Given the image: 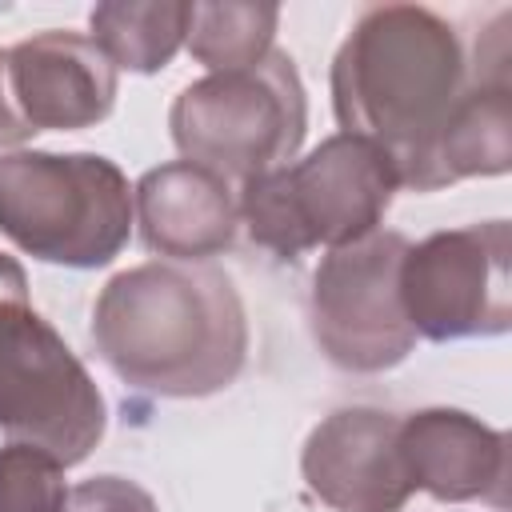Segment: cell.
I'll return each mask as SVG.
<instances>
[{
  "instance_id": "277c9868",
  "label": "cell",
  "mask_w": 512,
  "mask_h": 512,
  "mask_svg": "<svg viewBox=\"0 0 512 512\" xmlns=\"http://www.w3.org/2000/svg\"><path fill=\"white\" fill-rule=\"evenodd\" d=\"M0 232L32 260L104 268L132 236L128 176L96 152H4Z\"/></svg>"
},
{
  "instance_id": "8fae6325",
  "label": "cell",
  "mask_w": 512,
  "mask_h": 512,
  "mask_svg": "<svg viewBox=\"0 0 512 512\" xmlns=\"http://www.w3.org/2000/svg\"><path fill=\"white\" fill-rule=\"evenodd\" d=\"M400 456L412 492L508 508V436L472 412L420 408L400 416Z\"/></svg>"
},
{
  "instance_id": "6da1fadb",
  "label": "cell",
  "mask_w": 512,
  "mask_h": 512,
  "mask_svg": "<svg viewBox=\"0 0 512 512\" xmlns=\"http://www.w3.org/2000/svg\"><path fill=\"white\" fill-rule=\"evenodd\" d=\"M508 64L504 16L468 44L432 8L376 4L356 16L332 60V112L340 132L376 144L400 188L436 192V156L476 84Z\"/></svg>"
},
{
  "instance_id": "3957f363",
  "label": "cell",
  "mask_w": 512,
  "mask_h": 512,
  "mask_svg": "<svg viewBox=\"0 0 512 512\" xmlns=\"http://www.w3.org/2000/svg\"><path fill=\"white\" fill-rule=\"evenodd\" d=\"M396 188V168L376 144L336 132L308 156L240 184L236 208L256 248L300 260L312 248L332 252L376 232Z\"/></svg>"
},
{
  "instance_id": "ac0fdd59",
  "label": "cell",
  "mask_w": 512,
  "mask_h": 512,
  "mask_svg": "<svg viewBox=\"0 0 512 512\" xmlns=\"http://www.w3.org/2000/svg\"><path fill=\"white\" fill-rule=\"evenodd\" d=\"M0 300H28V276L8 252H0Z\"/></svg>"
},
{
  "instance_id": "e0dca14e",
  "label": "cell",
  "mask_w": 512,
  "mask_h": 512,
  "mask_svg": "<svg viewBox=\"0 0 512 512\" xmlns=\"http://www.w3.org/2000/svg\"><path fill=\"white\" fill-rule=\"evenodd\" d=\"M32 136V128L16 116L12 100H8V80H4V52H0V148H16Z\"/></svg>"
},
{
  "instance_id": "7c38bea8",
  "label": "cell",
  "mask_w": 512,
  "mask_h": 512,
  "mask_svg": "<svg viewBox=\"0 0 512 512\" xmlns=\"http://www.w3.org/2000/svg\"><path fill=\"white\" fill-rule=\"evenodd\" d=\"M132 220L140 224V240L148 252L184 264H204L236 240L240 208L224 176L192 160H172L148 168L136 180Z\"/></svg>"
},
{
  "instance_id": "5b68a950",
  "label": "cell",
  "mask_w": 512,
  "mask_h": 512,
  "mask_svg": "<svg viewBox=\"0 0 512 512\" xmlns=\"http://www.w3.org/2000/svg\"><path fill=\"white\" fill-rule=\"evenodd\" d=\"M168 132L184 160L248 184L296 160L308 132V96L296 60L272 48L232 72H208L180 88Z\"/></svg>"
},
{
  "instance_id": "2e32d148",
  "label": "cell",
  "mask_w": 512,
  "mask_h": 512,
  "mask_svg": "<svg viewBox=\"0 0 512 512\" xmlns=\"http://www.w3.org/2000/svg\"><path fill=\"white\" fill-rule=\"evenodd\" d=\"M60 512H160L152 492H144L128 476H92L68 488Z\"/></svg>"
},
{
  "instance_id": "52a82bcc",
  "label": "cell",
  "mask_w": 512,
  "mask_h": 512,
  "mask_svg": "<svg viewBox=\"0 0 512 512\" xmlns=\"http://www.w3.org/2000/svg\"><path fill=\"white\" fill-rule=\"evenodd\" d=\"M408 236L376 228L356 244L332 248L308 292V324L316 348L344 372H388L412 348L416 332L400 300V264Z\"/></svg>"
},
{
  "instance_id": "ba28073f",
  "label": "cell",
  "mask_w": 512,
  "mask_h": 512,
  "mask_svg": "<svg viewBox=\"0 0 512 512\" xmlns=\"http://www.w3.org/2000/svg\"><path fill=\"white\" fill-rule=\"evenodd\" d=\"M400 300L416 336L472 340L512 328V228L484 220L444 228L408 244L400 264Z\"/></svg>"
},
{
  "instance_id": "5bb4252c",
  "label": "cell",
  "mask_w": 512,
  "mask_h": 512,
  "mask_svg": "<svg viewBox=\"0 0 512 512\" xmlns=\"http://www.w3.org/2000/svg\"><path fill=\"white\" fill-rule=\"evenodd\" d=\"M276 24V4H192V28L184 44L204 68L232 72L272 52Z\"/></svg>"
},
{
  "instance_id": "4fadbf2b",
  "label": "cell",
  "mask_w": 512,
  "mask_h": 512,
  "mask_svg": "<svg viewBox=\"0 0 512 512\" xmlns=\"http://www.w3.org/2000/svg\"><path fill=\"white\" fill-rule=\"evenodd\" d=\"M92 44L108 56L112 68L152 76L172 64V56L184 48L188 28H192V4L180 0H152V4H132V0H108L96 4L88 16Z\"/></svg>"
},
{
  "instance_id": "9a60e30c",
  "label": "cell",
  "mask_w": 512,
  "mask_h": 512,
  "mask_svg": "<svg viewBox=\"0 0 512 512\" xmlns=\"http://www.w3.org/2000/svg\"><path fill=\"white\" fill-rule=\"evenodd\" d=\"M64 496V468L56 460L20 444L0 448V512H60Z\"/></svg>"
},
{
  "instance_id": "30bf717a",
  "label": "cell",
  "mask_w": 512,
  "mask_h": 512,
  "mask_svg": "<svg viewBox=\"0 0 512 512\" xmlns=\"http://www.w3.org/2000/svg\"><path fill=\"white\" fill-rule=\"evenodd\" d=\"M16 116L36 132L96 128L116 108V68L80 32H36L4 52Z\"/></svg>"
},
{
  "instance_id": "8992f818",
  "label": "cell",
  "mask_w": 512,
  "mask_h": 512,
  "mask_svg": "<svg viewBox=\"0 0 512 512\" xmlns=\"http://www.w3.org/2000/svg\"><path fill=\"white\" fill-rule=\"evenodd\" d=\"M104 428V396L64 336L28 300H0V436L72 468Z\"/></svg>"
},
{
  "instance_id": "9c48e42d",
  "label": "cell",
  "mask_w": 512,
  "mask_h": 512,
  "mask_svg": "<svg viewBox=\"0 0 512 512\" xmlns=\"http://www.w3.org/2000/svg\"><path fill=\"white\" fill-rule=\"evenodd\" d=\"M300 472L332 512H400L412 496L400 416L364 404L324 416L304 440Z\"/></svg>"
},
{
  "instance_id": "7a4b0ae2",
  "label": "cell",
  "mask_w": 512,
  "mask_h": 512,
  "mask_svg": "<svg viewBox=\"0 0 512 512\" xmlns=\"http://www.w3.org/2000/svg\"><path fill=\"white\" fill-rule=\"evenodd\" d=\"M92 348L128 388L200 400L244 372L248 312L224 268L148 260L100 288Z\"/></svg>"
}]
</instances>
